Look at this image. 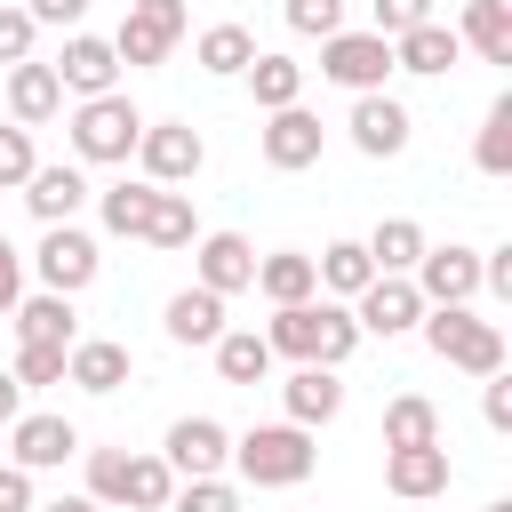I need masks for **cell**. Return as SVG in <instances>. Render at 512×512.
Wrapping results in <instances>:
<instances>
[{
	"instance_id": "cb8c5ba5",
	"label": "cell",
	"mask_w": 512,
	"mask_h": 512,
	"mask_svg": "<svg viewBox=\"0 0 512 512\" xmlns=\"http://www.w3.org/2000/svg\"><path fill=\"white\" fill-rule=\"evenodd\" d=\"M216 336H224V296L176 288L168 296V344H216Z\"/></svg>"
},
{
	"instance_id": "ee69618b",
	"label": "cell",
	"mask_w": 512,
	"mask_h": 512,
	"mask_svg": "<svg viewBox=\"0 0 512 512\" xmlns=\"http://www.w3.org/2000/svg\"><path fill=\"white\" fill-rule=\"evenodd\" d=\"M488 392H480V416H488V432H512V384L504 376H480Z\"/></svg>"
},
{
	"instance_id": "681fc988",
	"label": "cell",
	"mask_w": 512,
	"mask_h": 512,
	"mask_svg": "<svg viewBox=\"0 0 512 512\" xmlns=\"http://www.w3.org/2000/svg\"><path fill=\"white\" fill-rule=\"evenodd\" d=\"M32 512H104V504H88V496H56V504H32Z\"/></svg>"
},
{
	"instance_id": "f1b7e54d",
	"label": "cell",
	"mask_w": 512,
	"mask_h": 512,
	"mask_svg": "<svg viewBox=\"0 0 512 512\" xmlns=\"http://www.w3.org/2000/svg\"><path fill=\"white\" fill-rule=\"evenodd\" d=\"M264 368H272V344L256 328H224L216 336V376L224 384H264Z\"/></svg>"
},
{
	"instance_id": "30bf717a",
	"label": "cell",
	"mask_w": 512,
	"mask_h": 512,
	"mask_svg": "<svg viewBox=\"0 0 512 512\" xmlns=\"http://www.w3.org/2000/svg\"><path fill=\"white\" fill-rule=\"evenodd\" d=\"M408 280H416L424 304H472L480 296V248H456V240L448 248H424Z\"/></svg>"
},
{
	"instance_id": "f35d334b",
	"label": "cell",
	"mask_w": 512,
	"mask_h": 512,
	"mask_svg": "<svg viewBox=\"0 0 512 512\" xmlns=\"http://www.w3.org/2000/svg\"><path fill=\"white\" fill-rule=\"evenodd\" d=\"M168 512H240V488L232 480H184L168 496Z\"/></svg>"
},
{
	"instance_id": "e0dca14e",
	"label": "cell",
	"mask_w": 512,
	"mask_h": 512,
	"mask_svg": "<svg viewBox=\"0 0 512 512\" xmlns=\"http://www.w3.org/2000/svg\"><path fill=\"white\" fill-rule=\"evenodd\" d=\"M200 288H208V296L256 288V248H248L240 232H208V240H200Z\"/></svg>"
},
{
	"instance_id": "ba28073f",
	"label": "cell",
	"mask_w": 512,
	"mask_h": 512,
	"mask_svg": "<svg viewBox=\"0 0 512 512\" xmlns=\"http://www.w3.org/2000/svg\"><path fill=\"white\" fill-rule=\"evenodd\" d=\"M32 264H40V288H48V296H80V288L96 280V264H104V256H96V240H88L80 224H48Z\"/></svg>"
},
{
	"instance_id": "7bdbcfd3",
	"label": "cell",
	"mask_w": 512,
	"mask_h": 512,
	"mask_svg": "<svg viewBox=\"0 0 512 512\" xmlns=\"http://www.w3.org/2000/svg\"><path fill=\"white\" fill-rule=\"evenodd\" d=\"M32 32L40 24L24 8H0V64H32Z\"/></svg>"
},
{
	"instance_id": "f6af8a7d",
	"label": "cell",
	"mask_w": 512,
	"mask_h": 512,
	"mask_svg": "<svg viewBox=\"0 0 512 512\" xmlns=\"http://www.w3.org/2000/svg\"><path fill=\"white\" fill-rule=\"evenodd\" d=\"M16 304H24V256H16L8 240H0V320H8Z\"/></svg>"
},
{
	"instance_id": "603a6c76",
	"label": "cell",
	"mask_w": 512,
	"mask_h": 512,
	"mask_svg": "<svg viewBox=\"0 0 512 512\" xmlns=\"http://www.w3.org/2000/svg\"><path fill=\"white\" fill-rule=\"evenodd\" d=\"M360 248H368V264H376V272H400V280H408V272H416V256H424L432 240H424V224H416V216H384Z\"/></svg>"
},
{
	"instance_id": "7a4b0ae2",
	"label": "cell",
	"mask_w": 512,
	"mask_h": 512,
	"mask_svg": "<svg viewBox=\"0 0 512 512\" xmlns=\"http://www.w3.org/2000/svg\"><path fill=\"white\" fill-rule=\"evenodd\" d=\"M416 328H424L432 360H448V368H464V376H504V328L480 320L472 304H424Z\"/></svg>"
},
{
	"instance_id": "f907efd6",
	"label": "cell",
	"mask_w": 512,
	"mask_h": 512,
	"mask_svg": "<svg viewBox=\"0 0 512 512\" xmlns=\"http://www.w3.org/2000/svg\"><path fill=\"white\" fill-rule=\"evenodd\" d=\"M488 512H512V496H496V504H488Z\"/></svg>"
},
{
	"instance_id": "74e56055",
	"label": "cell",
	"mask_w": 512,
	"mask_h": 512,
	"mask_svg": "<svg viewBox=\"0 0 512 512\" xmlns=\"http://www.w3.org/2000/svg\"><path fill=\"white\" fill-rule=\"evenodd\" d=\"M128 488V456L120 448H88V504H120Z\"/></svg>"
},
{
	"instance_id": "83f0119b",
	"label": "cell",
	"mask_w": 512,
	"mask_h": 512,
	"mask_svg": "<svg viewBox=\"0 0 512 512\" xmlns=\"http://www.w3.org/2000/svg\"><path fill=\"white\" fill-rule=\"evenodd\" d=\"M256 288L272 296V304H312V256H296V248H280V256H256Z\"/></svg>"
},
{
	"instance_id": "b9f144b4",
	"label": "cell",
	"mask_w": 512,
	"mask_h": 512,
	"mask_svg": "<svg viewBox=\"0 0 512 512\" xmlns=\"http://www.w3.org/2000/svg\"><path fill=\"white\" fill-rule=\"evenodd\" d=\"M376 8V40H400L416 24H432V0H368Z\"/></svg>"
},
{
	"instance_id": "3957f363",
	"label": "cell",
	"mask_w": 512,
	"mask_h": 512,
	"mask_svg": "<svg viewBox=\"0 0 512 512\" xmlns=\"http://www.w3.org/2000/svg\"><path fill=\"white\" fill-rule=\"evenodd\" d=\"M312 432L304 424H256V432H240L232 440V464H240V480L248 488H296L304 472H312Z\"/></svg>"
},
{
	"instance_id": "d6986e66",
	"label": "cell",
	"mask_w": 512,
	"mask_h": 512,
	"mask_svg": "<svg viewBox=\"0 0 512 512\" xmlns=\"http://www.w3.org/2000/svg\"><path fill=\"white\" fill-rule=\"evenodd\" d=\"M8 112H16V128L56 120V112H64V80H56L48 64H8Z\"/></svg>"
},
{
	"instance_id": "1f68e13d",
	"label": "cell",
	"mask_w": 512,
	"mask_h": 512,
	"mask_svg": "<svg viewBox=\"0 0 512 512\" xmlns=\"http://www.w3.org/2000/svg\"><path fill=\"white\" fill-rule=\"evenodd\" d=\"M256 64V40L240 32V24H208L200 32V72H216V80H240Z\"/></svg>"
},
{
	"instance_id": "f546056e",
	"label": "cell",
	"mask_w": 512,
	"mask_h": 512,
	"mask_svg": "<svg viewBox=\"0 0 512 512\" xmlns=\"http://www.w3.org/2000/svg\"><path fill=\"white\" fill-rule=\"evenodd\" d=\"M432 440H440V408L424 392H400L384 408V448H432Z\"/></svg>"
},
{
	"instance_id": "2e32d148",
	"label": "cell",
	"mask_w": 512,
	"mask_h": 512,
	"mask_svg": "<svg viewBox=\"0 0 512 512\" xmlns=\"http://www.w3.org/2000/svg\"><path fill=\"white\" fill-rule=\"evenodd\" d=\"M448 448L432 440V448H384V488L392 496H408V504H424V496H440L448 488Z\"/></svg>"
},
{
	"instance_id": "484cf974",
	"label": "cell",
	"mask_w": 512,
	"mask_h": 512,
	"mask_svg": "<svg viewBox=\"0 0 512 512\" xmlns=\"http://www.w3.org/2000/svg\"><path fill=\"white\" fill-rule=\"evenodd\" d=\"M448 64H456V32H448L440 16L392 40V72H424V80H432V72H448Z\"/></svg>"
},
{
	"instance_id": "8fae6325",
	"label": "cell",
	"mask_w": 512,
	"mask_h": 512,
	"mask_svg": "<svg viewBox=\"0 0 512 512\" xmlns=\"http://www.w3.org/2000/svg\"><path fill=\"white\" fill-rule=\"evenodd\" d=\"M360 336H408L416 320H424V296H416V280H400V272H376L368 288H360Z\"/></svg>"
},
{
	"instance_id": "6da1fadb",
	"label": "cell",
	"mask_w": 512,
	"mask_h": 512,
	"mask_svg": "<svg viewBox=\"0 0 512 512\" xmlns=\"http://www.w3.org/2000/svg\"><path fill=\"white\" fill-rule=\"evenodd\" d=\"M264 344L288 352L296 368H344L352 344H360V320H352L344 304H272Z\"/></svg>"
},
{
	"instance_id": "52a82bcc",
	"label": "cell",
	"mask_w": 512,
	"mask_h": 512,
	"mask_svg": "<svg viewBox=\"0 0 512 512\" xmlns=\"http://www.w3.org/2000/svg\"><path fill=\"white\" fill-rule=\"evenodd\" d=\"M320 72L336 88H352V96H376L384 72H392V40H376V32H328L320 40Z\"/></svg>"
},
{
	"instance_id": "7dc6e473",
	"label": "cell",
	"mask_w": 512,
	"mask_h": 512,
	"mask_svg": "<svg viewBox=\"0 0 512 512\" xmlns=\"http://www.w3.org/2000/svg\"><path fill=\"white\" fill-rule=\"evenodd\" d=\"M24 16H32V24H80L88 0H24Z\"/></svg>"
},
{
	"instance_id": "7402d4cb",
	"label": "cell",
	"mask_w": 512,
	"mask_h": 512,
	"mask_svg": "<svg viewBox=\"0 0 512 512\" xmlns=\"http://www.w3.org/2000/svg\"><path fill=\"white\" fill-rule=\"evenodd\" d=\"M280 400H288V424H328L336 408H344V384H336V368H296L288 384H280Z\"/></svg>"
},
{
	"instance_id": "5bb4252c",
	"label": "cell",
	"mask_w": 512,
	"mask_h": 512,
	"mask_svg": "<svg viewBox=\"0 0 512 512\" xmlns=\"http://www.w3.org/2000/svg\"><path fill=\"white\" fill-rule=\"evenodd\" d=\"M8 456H16V472H48V464L80 456V432H72V416H16L8 424Z\"/></svg>"
},
{
	"instance_id": "4fadbf2b",
	"label": "cell",
	"mask_w": 512,
	"mask_h": 512,
	"mask_svg": "<svg viewBox=\"0 0 512 512\" xmlns=\"http://www.w3.org/2000/svg\"><path fill=\"white\" fill-rule=\"evenodd\" d=\"M344 128H352V144H360L368 160H392V152H408V128H416V120H408V104H400V96H384V88H376V96H360V104H352V120H344Z\"/></svg>"
},
{
	"instance_id": "ac0fdd59",
	"label": "cell",
	"mask_w": 512,
	"mask_h": 512,
	"mask_svg": "<svg viewBox=\"0 0 512 512\" xmlns=\"http://www.w3.org/2000/svg\"><path fill=\"white\" fill-rule=\"evenodd\" d=\"M128 344H112V336H80L72 352H64V384H80V392H120L128 384Z\"/></svg>"
},
{
	"instance_id": "60d3db41",
	"label": "cell",
	"mask_w": 512,
	"mask_h": 512,
	"mask_svg": "<svg viewBox=\"0 0 512 512\" xmlns=\"http://www.w3.org/2000/svg\"><path fill=\"white\" fill-rule=\"evenodd\" d=\"M32 168H40V160H32V128H16V120H8V128H0V192H16Z\"/></svg>"
},
{
	"instance_id": "277c9868",
	"label": "cell",
	"mask_w": 512,
	"mask_h": 512,
	"mask_svg": "<svg viewBox=\"0 0 512 512\" xmlns=\"http://www.w3.org/2000/svg\"><path fill=\"white\" fill-rule=\"evenodd\" d=\"M136 136H144V112H136L120 88H112V96H88V104L72 112V152H80V160H128Z\"/></svg>"
},
{
	"instance_id": "e575fe53",
	"label": "cell",
	"mask_w": 512,
	"mask_h": 512,
	"mask_svg": "<svg viewBox=\"0 0 512 512\" xmlns=\"http://www.w3.org/2000/svg\"><path fill=\"white\" fill-rule=\"evenodd\" d=\"M472 168H480V176H512V96H496V104H488L480 144H472Z\"/></svg>"
},
{
	"instance_id": "9c48e42d",
	"label": "cell",
	"mask_w": 512,
	"mask_h": 512,
	"mask_svg": "<svg viewBox=\"0 0 512 512\" xmlns=\"http://www.w3.org/2000/svg\"><path fill=\"white\" fill-rule=\"evenodd\" d=\"M168 472H184V480H216L224 464H232V432L216 424V416H176L168 424V456H160Z\"/></svg>"
},
{
	"instance_id": "ffe728a7",
	"label": "cell",
	"mask_w": 512,
	"mask_h": 512,
	"mask_svg": "<svg viewBox=\"0 0 512 512\" xmlns=\"http://www.w3.org/2000/svg\"><path fill=\"white\" fill-rule=\"evenodd\" d=\"M80 200H88V176H80V168H32V176H24V208H32L40 224H72Z\"/></svg>"
},
{
	"instance_id": "c3c4849f",
	"label": "cell",
	"mask_w": 512,
	"mask_h": 512,
	"mask_svg": "<svg viewBox=\"0 0 512 512\" xmlns=\"http://www.w3.org/2000/svg\"><path fill=\"white\" fill-rule=\"evenodd\" d=\"M16 416H24V384L0 368V424H16Z\"/></svg>"
},
{
	"instance_id": "7c38bea8",
	"label": "cell",
	"mask_w": 512,
	"mask_h": 512,
	"mask_svg": "<svg viewBox=\"0 0 512 512\" xmlns=\"http://www.w3.org/2000/svg\"><path fill=\"white\" fill-rule=\"evenodd\" d=\"M48 72H56V80H64V88L88 104V96H112V80H120V56H112V40H96V32H72V40H64V56H56Z\"/></svg>"
},
{
	"instance_id": "d590c367",
	"label": "cell",
	"mask_w": 512,
	"mask_h": 512,
	"mask_svg": "<svg viewBox=\"0 0 512 512\" xmlns=\"http://www.w3.org/2000/svg\"><path fill=\"white\" fill-rule=\"evenodd\" d=\"M144 240H152V248H192V240H200V224H192V200H184V192H160V208H152Z\"/></svg>"
},
{
	"instance_id": "d6a6232c",
	"label": "cell",
	"mask_w": 512,
	"mask_h": 512,
	"mask_svg": "<svg viewBox=\"0 0 512 512\" xmlns=\"http://www.w3.org/2000/svg\"><path fill=\"white\" fill-rule=\"evenodd\" d=\"M248 88H256L264 112H288V104L304 96V64H296V56H256V64H248Z\"/></svg>"
},
{
	"instance_id": "8d00e7d4",
	"label": "cell",
	"mask_w": 512,
	"mask_h": 512,
	"mask_svg": "<svg viewBox=\"0 0 512 512\" xmlns=\"http://www.w3.org/2000/svg\"><path fill=\"white\" fill-rule=\"evenodd\" d=\"M24 392L32 384H64V344H16V368H8Z\"/></svg>"
},
{
	"instance_id": "bcb514c9",
	"label": "cell",
	"mask_w": 512,
	"mask_h": 512,
	"mask_svg": "<svg viewBox=\"0 0 512 512\" xmlns=\"http://www.w3.org/2000/svg\"><path fill=\"white\" fill-rule=\"evenodd\" d=\"M0 512H32V472L0 464Z\"/></svg>"
},
{
	"instance_id": "ab89813d",
	"label": "cell",
	"mask_w": 512,
	"mask_h": 512,
	"mask_svg": "<svg viewBox=\"0 0 512 512\" xmlns=\"http://www.w3.org/2000/svg\"><path fill=\"white\" fill-rule=\"evenodd\" d=\"M280 16H288V32H312V40L344 32V0H288Z\"/></svg>"
},
{
	"instance_id": "8992f818",
	"label": "cell",
	"mask_w": 512,
	"mask_h": 512,
	"mask_svg": "<svg viewBox=\"0 0 512 512\" xmlns=\"http://www.w3.org/2000/svg\"><path fill=\"white\" fill-rule=\"evenodd\" d=\"M136 160H144V184H192L200 176V160H208V144H200V128L192 120H152L144 136H136Z\"/></svg>"
},
{
	"instance_id": "4dcf8cb0",
	"label": "cell",
	"mask_w": 512,
	"mask_h": 512,
	"mask_svg": "<svg viewBox=\"0 0 512 512\" xmlns=\"http://www.w3.org/2000/svg\"><path fill=\"white\" fill-rule=\"evenodd\" d=\"M96 208H104V232H120V240H144V224H152V208H160V184H112Z\"/></svg>"
},
{
	"instance_id": "4316f807",
	"label": "cell",
	"mask_w": 512,
	"mask_h": 512,
	"mask_svg": "<svg viewBox=\"0 0 512 512\" xmlns=\"http://www.w3.org/2000/svg\"><path fill=\"white\" fill-rule=\"evenodd\" d=\"M312 280H320V288H336V296H360V288L376 280V264H368V248H360V240H328V248L312 256Z\"/></svg>"
},
{
	"instance_id": "44dd1931",
	"label": "cell",
	"mask_w": 512,
	"mask_h": 512,
	"mask_svg": "<svg viewBox=\"0 0 512 512\" xmlns=\"http://www.w3.org/2000/svg\"><path fill=\"white\" fill-rule=\"evenodd\" d=\"M8 320H16V344H64V352L80 344V320H72V296H48V288H40V296H24V304H16Z\"/></svg>"
},
{
	"instance_id": "5b68a950",
	"label": "cell",
	"mask_w": 512,
	"mask_h": 512,
	"mask_svg": "<svg viewBox=\"0 0 512 512\" xmlns=\"http://www.w3.org/2000/svg\"><path fill=\"white\" fill-rule=\"evenodd\" d=\"M184 0H128L120 32H112V56L120 64H168V48L184 40Z\"/></svg>"
},
{
	"instance_id": "9a60e30c",
	"label": "cell",
	"mask_w": 512,
	"mask_h": 512,
	"mask_svg": "<svg viewBox=\"0 0 512 512\" xmlns=\"http://www.w3.org/2000/svg\"><path fill=\"white\" fill-rule=\"evenodd\" d=\"M312 160H320V120H312L304 104L272 112V120H264V168L296 176V168H312Z\"/></svg>"
},
{
	"instance_id": "836d02e7",
	"label": "cell",
	"mask_w": 512,
	"mask_h": 512,
	"mask_svg": "<svg viewBox=\"0 0 512 512\" xmlns=\"http://www.w3.org/2000/svg\"><path fill=\"white\" fill-rule=\"evenodd\" d=\"M176 496V472L160 456H128V488H120V512H168Z\"/></svg>"
},
{
	"instance_id": "d4e9b609",
	"label": "cell",
	"mask_w": 512,
	"mask_h": 512,
	"mask_svg": "<svg viewBox=\"0 0 512 512\" xmlns=\"http://www.w3.org/2000/svg\"><path fill=\"white\" fill-rule=\"evenodd\" d=\"M456 48H480L488 64H512V8H504V0H464Z\"/></svg>"
}]
</instances>
